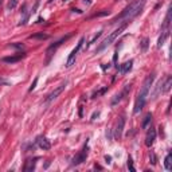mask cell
<instances>
[{
    "mask_svg": "<svg viewBox=\"0 0 172 172\" xmlns=\"http://www.w3.org/2000/svg\"><path fill=\"white\" fill-rule=\"evenodd\" d=\"M151 121H152V114L151 113H148L147 116L144 117V121H142V129H147L148 127H149V124H151Z\"/></svg>",
    "mask_w": 172,
    "mask_h": 172,
    "instance_id": "cell-22",
    "label": "cell"
},
{
    "mask_svg": "<svg viewBox=\"0 0 172 172\" xmlns=\"http://www.w3.org/2000/svg\"><path fill=\"white\" fill-rule=\"evenodd\" d=\"M36 83H38V77H36V78L34 79V82L31 83V86H30V89H28V91H32V90L36 88Z\"/></svg>",
    "mask_w": 172,
    "mask_h": 172,
    "instance_id": "cell-27",
    "label": "cell"
},
{
    "mask_svg": "<svg viewBox=\"0 0 172 172\" xmlns=\"http://www.w3.org/2000/svg\"><path fill=\"white\" fill-rule=\"evenodd\" d=\"M105 161H106L108 164H110V163H112V157H110L109 155H105Z\"/></svg>",
    "mask_w": 172,
    "mask_h": 172,
    "instance_id": "cell-31",
    "label": "cell"
},
{
    "mask_svg": "<svg viewBox=\"0 0 172 172\" xmlns=\"http://www.w3.org/2000/svg\"><path fill=\"white\" fill-rule=\"evenodd\" d=\"M147 4V0H135V2H132L127 8H124V11L117 15L114 19H112L110 24H114V23H118V22H124V23H129L132 19H135L136 16H139L142 9H144Z\"/></svg>",
    "mask_w": 172,
    "mask_h": 172,
    "instance_id": "cell-1",
    "label": "cell"
},
{
    "mask_svg": "<svg viewBox=\"0 0 172 172\" xmlns=\"http://www.w3.org/2000/svg\"><path fill=\"white\" fill-rule=\"evenodd\" d=\"M128 168H129V171L130 172H135L136 169H135V167H133V160H132V157L129 156L128 157Z\"/></svg>",
    "mask_w": 172,
    "mask_h": 172,
    "instance_id": "cell-25",
    "label": "cell"
},
{
    "mask_svg": "<svg viewBox=\"0 0 172 172\" xmlns=\"http://www.w3.org/2000/svg\"><path fill=\"white\" fill-rule=\"evenodd\" d=\"M16 4H18V0H9V3H8V5H7V8L11 11V9H14L15 7H16Z\"/></svg>",
    "mask_w": 172,
    "mask_h": 172,
    "instance_id": "cell-24",
    "label": "cell"
},
{
    "mask_svg": "<svg viewBox=\"0 0 172 172\" xmlns=\"http://www.w3.org/2000/svg\"><path fill=\"white\" fill-rule=\"evenodd\" d=\"M153 81H155V73H152L144 79V82H142V86H141V89L139 91L137 100H136V104H135V109H133V113L135 114L140 113L142 110V108H144V105L147 102V97L149 94L151 86H152V83H153Z\"/></svg>",
    "mask_w": 172,
    "mask_h": 172,
    "instance_id": "cell-2",
    "label": "cell"
},
{
    "mask_svg": "<svg viewBox=\"0 0 172 172\" xmlns=\"http://www.w3.org/2000/svg\"><path fill=\"white\" fill-rule=\"evenodd\" d=\"M117 58H118V54H117V51H116V53H114V55H113V62L116 63V67L118 66V65H117Z\"/></svg>",
    "mask_w": 172,
    "mask_h": 172,
    "instance_id": "cell-30",
    "label": "cell"
},
{
    "mask_svg": "<svg viewBox=\"0 0 172 172\" xmlns=\"http://www.w3.org/2000/svg\"><path fill=\"white\" fill-rule=\"evenodd\" d=\"M88 153H89V147H88V142L85 144V147L82 148V151L79 152L78 155H75L74 157H73V165H79V164H82L83 161H86V157H88Z\"/></svg>",
    "mask_w": 172,
    "mask_h": 172,
    "instance_id": "cell-4",
    "label": "cell"
},
{
    "mask_svg": "<svg viewBox=\"0 0 172 172\" xmlns=\"http://www.w3.org/2000/svg\"><path fill=\"white\" fill-rule=\"evenodd\" d=\"M101 35H102V32H101V31H100V32H97V34H95V35H94V38H93V39H91V41H90V42L88 43V46H90L91 43H94V42H95V41H97V39H98V38H100Z\"/></svg>",
    "mask_w": 172,
    "mask_h": 172,
    "instance_id": "cell-26",
    "label": "cell"
},
{
    "mask_svg": "<svg viewBox=\"0 0 172 172\" xmlns=\"http://www.w3.org/2000/svg\"><path fill=\"white\" fill-rule=\"evenodd\" d=\"M163 81L164 79H160L159 82H157V85L155 86V89H153V91H152V100H155V98H157V95L159 94H161L163 93Z\"/></svg>",
    "mask_w": 172,
    "mask_h": 172,
    "instance_id": "cell-12",
    "label": "cell"
},
{
    "mask_svg": "<svg viewBox=\"0 0 172 172\" xmlns=\"http://www.w3.org/2000/svg\"><path fill=\"white\" fill-rule=\"evenodd\" d=\"M127 26H128V23H122L118 28H117V30H114L112 34H109L106 38H105V39L102 41V43L97 47V50H95V54H98V53H101L102 50H105V49H106V47L108 46H110L114 41H116L117 39V38L124 32V31H125V28H127Z\"/></svg>",
    "mask_w": 172,
    "mask_h": 172,
    "instance_id": "cell-3",
    "label": "cell"
},
{
    "mask_svg": "<svg viewBox=\"0 0 172 172\" xmlns=\"http://www.w3.org/2000/svg\"><path fill=\"white\" fill-rule=\"evenodd\" d=\"M49 35H47V34H44V32H38V34H34V35H31L30 36V39H49Z\"/></svg>",
    "mask_w": 172,
    "mask_h": 172,
    "instance_id": "cell-21",
    "label": "cell"
},
{
    "mask_svg": "<svg viewBox=\"0 0 172 172\" xmlns=\"http://www.w3.org/2000/svg\"><path fill=\"white\" fill-rule=\"evenodd\" d=\"M44 22V19H42V18H39V19H38V22L36 23H43Z\"/></svg>",
    "mask_w": 172,
    "mask_h": 172,
    "instance_id": "cell-35",
    "label": "cell"
},
{
    "mask_svg": "<svg viewBox=\"0 0 172 172\" xmlns=\"http://www.w3.org/2000/svg\"><path fill=\"white\" fill-rule=\"evenodd\" d=\"M0 83H3V85H7V82H5L4 79H2V78H0Z\"/></svg>",
    "mask_w": 172,
    "mask_h": 172,
    "instance_id": "cell-36",
    "label": "cell"
},
{
    "mask_svg": "<svg viewBox=\"0 0 172 172\" xmlns=\"http://www.w3.org/2000/svg\"><path fill=\"white\" fill-rule=\"evenodd\" d=\"M39 159V157H35V159H30V160H27L26 161V164H24V171L26 172H31L35 169V164H36V160Z\"/></svg>",
    "mask_w": 172,
    "mask_h": 172,
    "instance_id": "cell-13",
    "label": "cell"
},
{
    "mask_svg": "<svg viewBox=\"0 0 172 172\" xmlns=\"http://www.w3.org/2000/svg\"><path fill=\"white\" fill-rule=\"evenodd\" d=\"M132 66H133V61L130 59V61H128V62H125L124 65H121V66H118L117 69H120V71L122 73V74H127V73H129L130 71V69H132Z\"/></svg>",
    "mask_w": 172,
    "mask_h": 172,
    "instance_id": "cell-15",
    "label": "cell"
},
{
    "mask_svg": "<svg viewBox=\"0 0 172 172\" xmlns=\"http://www.w3.org/2000/svg\"><path fill=\"white\" fill-rule=\"evenodd\" d=\"M169 24H171V7L168 8V11H167L164 23H163V26H161V31H168L169 30Z\"/></svg>",
    "mask_w": 172,
    "mask_h": 172,
    "instance_id": "cell-14",
    "label": "cell"
},
{
    "mask_svg": "<svg viewBox=\"0 0 172 172\" xmlns=\"http://www.w3.org/2000/svg\"><path fill=\"white\" fill-rule=\"evenodd\" d=\"M24 56H26V54H24V53H19L18 55L4 56V58H2V61H3V62H5V63H16V62H19L20 59H23Z\"/></svg>",
    "mask_w": 172,
    "mask_h": 172,
    "instance_id": "cell-10",
    "label": "cell"
},
{
    "mask_svg": "<svg viewBox=\"0 0 172 172\" xmlns=\"http://www.w3.org/2000/svg\"><path fill=\"white\" fill-rule=\"evenodd\" d=\"M124 125H125V118H124V117H118V121H117L116 129H114V136H116V139H117V140H120V139H121V136H122Z\"/></svg>",
    "mask_w": 172,
    "mask_h": 172,
    "instance_id": "cell-8",
    "label": "cell"
},
{
    "mask_svg": "<svg viewBox=\"0 0 172 172\" xmlns=\"http://www.w3.org/2000/svg\"><path fill=\"white\" fill-rule=\"evenodd\" d=\"M130 86L132 85H125V88H124V90L121 91V93H118V94H116V95H114V98L112 100V105H113V106H114V105H117L124 97H125V95L129 93V90H130Z\"/></svg>",
    "mask_w": 172,
    "mask_h": 172,
    "instance_id": "cell-7",
    "label": "cell"
},
{
    "mask_svg": "<svg viewBox=\"0 0 172 172\" xmlns=\"http://www.w3.org/2000/svg\"><path fill=\"white\" fill-rule=\"evenodd\" d=\"M164 168H165L167 171H169V169L172 168V155H171V153H168V155L165 156V159H164Z\"/></svg>",
    "mask_w": 172,
    "mask_h": 172,
    "instance_id": "cell-19",
    "label": "cell"
},
{
    "mask_svg": "<svg viewBox=\"0 0 172 172\" xmlns=\"http://www.w3.org/2000/svg\"><path fill=\"white\" fill-rule=\"evenodd\" d=\"M168 35H169V30H168V31H161V35H160L159 41H157V49H160V47L164 44V42H165V39L168 38Z\"/></svg>",
    "mask_w": 172,
    "mask_h": 172,
    "instance_id": "cell-18",
    "label": "cell"
},
{
    "mask_svg": "<svg viewBox=\"0 0 172 172\" xmlns=\"http://www.w3.org/2000/svg\"><path fill=\"white\" fill-rule=\"evenodd\" d=\"M36 142H38V145H39V148H41V149H43V151H49V149L51 148L50 141L47 140L46 137H38Z\"/></svg>",
    "mask_w": 172,
    "mask_h": 172,
    "instance_id": "cell-11",
    "label": "cell"
},
{
    "mask_svg": "<svg viewBox=\"0 0 172 172\" xmlns=\"http://www.w3.org/2000/svg\"><path fill=\"white\" fill-rule=\"evenodd\" d=\"M66 86H67V82H63V83H61L58 88H55L49 95H47V98H46V102H51V101H54V100H56L58 98V95L59 94H62L63 93V90L66 89Z\"/></svg>",
    "mask_w": 172,
    "mask_h": 172,
    "instance_id": "cell-6",
    "label": "cell"
},
{
    "mask_svg": "<svg viewBox=\"0 0 172 172\" xmlns=\"http://www.w3.org/2000/svg\"><path fill=\"white\" fill-rule=\"evenodd\" d=\"M171 86H172V77L167 75L165 79L163 81V93H168L171 90Z\"/></svg>",
    "mask_w": 172,
    "mask_h": 172,
    "instance_id": "cell-16",
    "label": "cell"
},
{
    "mask_svg": "<svg viewBox=\"0 0 172 172\" xmlns=\"http://www.w3.org/2000/svg\"><path fill=\"white\" fill-rule=\"evenodd\" d=\"M39 7V0H36L35 2V4H34V7H32V9H31V14H34V12H36V8Z\"/></svg>",
    "mask_w": 172,
    "mask_h": 172,
    "instance_id": "cell-29",
    "label": "cell"
},
{
    "mask_svg": "<svg viewBox=\"0 0 172 172\" xmlns=\"http://www.w3.org/2000/svg\"><path fill=\"white\" fill-rule=\"evenodd\" d=\"M149 163L152 165H156L157 164V157H156V155L153 153V152H151V155H149Z\"/></svg>",
    "mask_w": 172,
    "mask_h": 172,
    "instance_id": "cell-23",
    "label": "cell"
},
{
    "mask_svg": "<svg viewBox=\"0 0 172 172\" xmlns=\"http://www.w3.org/2000/svg\"><path fill=\"white\" fill-rule=\"evenodd\" d=\"M11 47H14V49H18V50H20V49H23V44H20V43H12Z\"/></svg>",
    "mask_w": 172,
    "mask_h": 172,
    "instance_id": "cell-28",
    "label": "cell"
},
{
    "mask_svg": "<svg viewBox=\"0 0 172 172\" xmlns=\"http://www.w3.org/2000/svg\"><path fill=\"white\" fill-rule=\"evenodd\" d=\"M83 42H85V38H81V39H79V42H78V44H77V47H75V49H74V50L70 53L69 58H67V62H66V66H67V67L73 66V63L75 62V58H77V54L79 53V50H81V47H82Z\"/></svg>",
    "mask_w": 172,
    "mask_h": 172,
    "instance_id": "cell-5",
    "label": "cell"
},
{
    "mask_svg": "<svg viewBox=\"0 0 172 172\" xmlns=\"http://www.w3.org/2000/svg\"><path fill=\"white\" fill-rule=\"evenodd\" d=\"M106 137H108V140H112V130L110 129L106 130Z\"/></svg>",
    "mask_w": 172,
    "mask_h": 172,
    "instance_id": "cell-32",
    "label": "cell"
},
{
    "mask_svg": "<svg viewBox=\"0 0 172 172\" xmlns=\"http://www.w3.org/2000/svg\"><path fill=\"white\" fill-rule=\"evenodd\" d=\"M63 2H67V0H63Z\"/></svg>",
    "mask_w": 172,
    "mask_h": 172,
    "instance_id": "cell-39",
    "label": "cell"
},
{
    "mask_svg": "<svg viewBox=\"0 0 172 172\" xmlns=\"http://www.w3.org/2000/svg\"><path fill=\"white\" fill-rule=\"evenodd\" d=\"M148 47H149V39L148 38H142V41L140 42V49L142 53H145L148 50Z\"/></svg>",
    "mask_w": 172,
    "mask_h": 172,
    "instance_id": "cell-20",
    "label": "cell"
},
{
    "mask_svg": "<svg viewBox=\"0 0 172 172\" xmlns=\"http://www.w3.org/2000/svg\"><path fill=\"white\" fill-rule=\"evenodd\" d=\"M67 38H69V36H66V38H62L61 41H58L56 43L51 44V46L49 47V49H47V54H49V55H51V53H53V51H55L56 49H58V47H59V46H61V44H62V43H63V42H65L66 39H67Z\"/></svg>",
    "mask_w": 172,
    "mask_h": 172,
    "instance_id": "cell-17",
    "label": "cell"
},
{
    "mask_svg": "<svg viewBox=\"0 0 172 172\" xmlns=\"http://www.w3.org/2000/svg\"><path fill=\"white\" fill-rule=\"evenodd\" d=\"M155 139H156V129L155 128H149L148 133H147V137H145V145L147 147H152L155 142Z\"/></svg>",
    "mask_w": 172,
    "mask_h": 172,
    "instance_id": "cell-9",
    "label": "cell"
},
{
    "mask_svg": "<svg viewBox=\"0 0 172 172\" xmlns=\"http://www.w3.org/2000/svg\"><path fill=\"white\" fill-rule=\"evenodd\" d=\"M54 2V0H49V3H53Z\"/></svg>",
    "mask_w": 172,
    "mask_h": 172,
    "instance_id": "cell-38",
    "label": "cell"
},
{
    "mask_svg": "<svg viewBox=\"0 0 172 172\" xmlns=\"http://www.w3.org/2000/svg\"><path fill=\"white\" fill-rule=\"evenodd\" d=\"M98 116H100V112H94V113H93V116H91V120H95Z\"/></svg>",
    "mask_w": 172,
    "mask_h": 172,
    "instance_id": "cell-33",
    "label": "cell"
},
{
    "mask_svg": "<svg viewBox=\"0 0 172 172\" xmlns=\"http://www.w3.org/2000/svg\"><path fill=\"white\" fill-rule=\"evenodd\" d=\"M83 3L85 4H90V0H83Z\"/></svg>",
    "mask_w": 172,
    "mask_h": 172,
    "instance_id": "cell-37",
    "label": "cell"
},
{
    "mask_svg": "<svg viewBox=\"0 0 172 172\" xmlns=\"http://www.w3.org/2000/svg\"><path fill=\"white\" fill-rule=\"evenodd\" d=\"M73 12H77V14H82L81 9H77V8H73Z\"/></svg>",
    "mask_w": 172,
    "mask_h": 172,
    "instance_id": "cell-34",
    "label": "cell"
}]
</instances>
